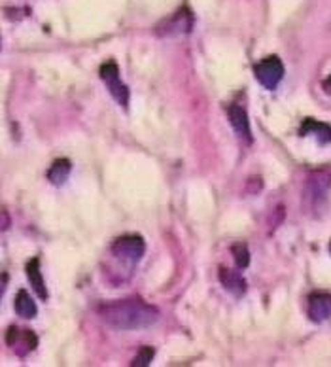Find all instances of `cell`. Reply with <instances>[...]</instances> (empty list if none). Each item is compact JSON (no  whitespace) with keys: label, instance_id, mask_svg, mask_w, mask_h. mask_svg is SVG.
Returning a JSON list of instances; mask_svg holds the SVG:
<instances>
[{"label":"cell","instance_id":"cell-18","mask_svg":"<svg viewBox=\"0 0 331 367\" xmlns=\"http://www.w3.org/2000/svg\"><path fill=\"white\" fill-rule=\"evenodd\" d=\"M8 286V275H0V299L4 296V292H6Z\"/></svg>","mask_w":331,"mask_h":367},{"label":"cell","instance_id":"cell-5","mask_svg":"<svg viewBox=\"0 0 331 367\" xmlns=\"http://www.w3.org/2000/svg\"><path fill=\"white\" fill-rule=\"evenodd\" d=\"M110 250L112 256H116L117 259L137 264L138 259H142L144 252H146V243L140 235H124L114 240Z\"/></svg>","mask_w":331,"mask_h":367},{"label":"cell","instance_id":"cell-20","mask_svg":"<svg viewBox=\"0 0 331 367\" xmlns=\"http://www.w3.org/2000/svg\"><path fill=\"white\" fill-rule=\"evenodd\" d=\"M330 252H331V243H330Z\"/></svg>","mask_w":331,"mask_h":367},{"label":"cell","instance_id":"cell-17","mask_svg":"<svg viewBox=\"0 0 331 367\" xmlns=\"http://www.w3.org/2000/svg\"><path fill=\"white\" fill-rule=\"evenodd\" d=\"M12 224V220H10V214H8L6 208H0V231H6L8 227Z\"/></svg>","mask_w":331,"mask_h":367},{"label":"cell","instance_id":"cell-8","mask_svg":"<svg viewBox=\"0 0 331 367\" xmlns=\"http://www.w3.org/2000/svg\"><path fill=\"white\" fill-rule=\"evenodd\" d=\"M229 122L233 125L235 133L239 135V138L244 141V144H252L253 136L252 129H250V120L247 116V110L239 106V104H231L228 108Z\"/></svg>","mask_w":331,"mask_h":367},{"label":"cell","instance_id":"cell-10","mask_svg":"<svg viewBox=\"0 0 331 367\" xmlns=\"http://www.w3.org/2000/svg\"><path fill=\"white\" fill-rule=\"evenodd\" d=\"M220 282L221 286L229 292V294H233L235 297H240L247 294V280L244 277L240 275L239 271L233 269H226V267H221L220 269Z\"/></svg>","mask_w":331,"mask_h":367},{"label":"cell","instance_id":"cell-6","mask_svg":"<svg viewBox=\"0 0 331 367\" xmlns=\"http://www.w3.org/2000/svg\"><path fill=\"white\" fill-rule=\"evenodd\" d=\"M253 74L265 89H274L284 78V65L277 55H269L253 66Z\"/></svg>","mask_w":331,"mask_h":367},{"label":"cell","instance_id":"cell-13","mask_svg":"<svg viewBox=\"0 0 331 367\" xmlns=\"http://www.w3.org/2000/svg\"><path fill=\"white\" fill-rule=\"evenodd\" d=\"M13 307H15V312H17V316H21V318H27V320H31V318H34V316L38 315L36 303L33 301V297L29 296V292H25V290L17 292Z\"/></svg>","mask_w":331,"mask_h":367},{"label":"cell","instance_id":"cell-14","mask_svg":"<svg viewBox=\"0 0 331 367\" xmlns=\"http://www.w3.org/2000/svg\"><path fill=\"white\" fill-rule=\"evenodd\" d=\"M71 171V159H57V161H53V165L50 167V171H47V180L52 182L53 186H63V184L68 180Z\"/></svg>","mask_w":331,"mask_h":367},{"label":"cell","instance_id":"cell-21","mask_svg":"<svg viewBox=\"0 0 331 367\" xmlns=\"http://www.w3.org/2000/svg\"><path fill=\"white\" fill-rule=\"evenodd\" d=\"M0 48H2V44H0Z\"/></svg>","mask_w":331,"mask_h":367},{"label":"cell","instance_id":"cell-7","mask_svg":"<svg viewBox=\"0 0 331 367\" xmlns=\"http://www.w3.org/2000/svg\"><path fill=\"white\" fill-rule=\"evenodd\" d=\"M6 343L13 348V352L17 356H27L29 352H33L34 348L38 347V337L31 331V329H20L12 326L8 328Z\"/></svg>","mask_w":331,"mask_h":367},{"label":"cell","instance_id":"cell-9","mask_svg":"<svg viewBox=\"0 0 331 367\" xmlns=\"http://www.w3.org/2000/svg\"><path fill=\"white\" fill-rule=\"evenodd\" d=\"M309 316L312 322H324L331 316V294L318 292L309 297Z\"/></svg>","mask_w":331,"mask_h":367},{"label":"cell","instance_id":"cell-19","mask_svg":"<svg viewBox=\"0 0 331 367\" xmlns=\"http://www.w3.org/2000/svg\"><path fill=\"white\" fill-rule=\"evenodd\" d=\"M322 87H324V91L328 95H331V76L325 78L324 82H322Z\"/></svg>","mask_w":331,"mask_h":367},{"label":"cell","instance_id":"cell-1","mask_svg":"<svg viewBox=\"0 0 331 367\" xmlns=\"http://www.w3.org/2000/svg\"><path fill=\"white\" fill-rule=\"evenodd\" d=\"M98 316L116 329H146L159 320V310L149 303L129 297L98 305Z\"/></svg>","mask_w":331,"mask_h":367},{"label":"cell","instance_id":"cell-16","mask_svg":"<svg viewBox=\"0 0 331 367\" xmlns=\"http://www.w3.org/2000/svg\"><path fill=\"white\" fill-rule=\"evenodd\" d=\"M154 348L152 347H142L140 350H138V354L135 356V360H133V364L131 366L133 367H146L152 364V360H154Z\"/></svg>","mask_w":331,"mask_h":367},{"label":"cell","instance_id":"cell-12","mask_svg":"<svg viewBox=\"0 0 331 367\" xmlns=\"http://www.w3.org/2000/svg\"><path fill=\"white\" fill-rule=\"evenodd\" d=\"M311 133H316V136H318L320 144H328V142L331 141V127L328 125V123H322V122H316V120H305L303 122V125H301V129H299V135L301 136H307L311 135Z\"/></svg>","mask_w":331,"mask_h":367},{"label":"cell","instance_id":"cell-3","mask_svg":"<svg viewBox=\"0 0 331 367\" xmlns=\"http://www.w3.org/2000/svg\"><path fill=\"white\" fill-rule=\"evenodd\" d=\"M195 17L189 8H180L178 12L169 15L156 27V34L161 38H175V36H184L193 31Z\"/></svg>","mask_w":331,"mask_h":367},{"label":"cell","instance_id":"cell-4","mask_svg":"<svg viewBox=\"0 0 331 367\" xmlns=\"http://www.w3.org/2000/svg\"><path fill=\"white\" fill-rule=\"evenodd\" d=\"M98 76L103 80L108 91H110V95L114 97L117 104H122V106H127L129 104V87L122 82V78H119V69L114 61H108V63H104L101 69H98Z\"/></svg>","mask_w":331,"mask_h":367},{"label":"cell","instance_id":"cell-15","mask_svg":"<svg viewBox=\"0 0 331 367\" xmlns=\"http://www.w3.org/2000/svg\"><path fill=\"white\" fill-rule=\"evenodd\" d=\"M231 254H233L235 264L240 269H247L250 265V252H248V246L244 243H237V245L231 246Z\"/></svg>","mask_w":331,"mask_h":367},{"label":"cell","instance_id":"cell-2","mask_svg":"<svg viewBox=\"0 0 331 367\" xmlns=\"http://www.w3.org/2000/svg\"><path fill=\"white\" fill-rule=\"evenodd\" d=\"M331 187V174L328 171H316L309 174L303 189V206L309 213H316L328 197Z\"/></svg>","mask_w":331,"mask_h":367},{"label":"cell","instance_id":"cell-11","mask_svg":"<svg viewBox=\"0 0 331 367\" xmlns=\"http://www.w3.org/2000/svg\"><path fill=\"white\" fill-rule=\"evenodd\" d=\"M27 278H29V282L34 288V292L38 294L40 299H47V288L46 282H44V277H42V269H40V259L33 258L25 267Z\"/></svg>","mask_w":331,"mask_h":367}]
</instances>
